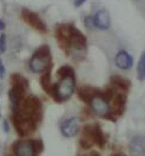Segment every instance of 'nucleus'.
<instances>
[{"label":"nucleus","mask_w":145,"mask_h":156,"mask_svg":"<svg viewBox=\"0 0 145 156\" xmlns=\"http://www.w3.org/2000/svg\"><path fill=\"white\" fill-rule=\"evenodd\" d=\"M18 112L24 114L25 116L32 119L33 121L38 122V121H40L41 116H43V106L38 98L28 96V98H25L21 101Z\"/></svg>","instance_id":"2"},{"label":"nucleus","mask_w":145,"mask_h":156,"mask_svg":"<svg viewBox=\"0 0 145 156\" xmlns=\"http://www.w3.org/2000/svg\"><path fill=\"white\" fill-rule=\"evenodd\" d=\"M130 151L133 156H142L145 154V137L135 136L130 142Z\"/></svg>","instance_id":"13"},{"label":"nucleus","mask_w":145,"mask_h":156,"mask_svg":"<svg viewBox=\"0 0 145 156\" xmlns=\"http://www.w3.org/2000/svg\"><path fill=\"white\" fill-rule=\"evenodd\" d=\"M21 16H23V19H24L25 23L31 25L34 30H37V31H39V32H43V33H45V32L47 31L46 25L44 23V21L39 18V16H38L37 13H34L32 11H28V9L24 8L23 12H21Z\"/></svg>","instance_id":"6"},{"label":"nucleus","mask_w":145,"mask_h":156,"mask_svg":"<svg viewBox=\"0 0 145 156\" xmlns=\"http://www.w3.org/2000/svg\"><path fill=\"white\" fill-rule=\"evenodd\" d=\"M114 62H116V66L121 69H130L133 65V59L128 52L121 51L118 54L116 55Z\"/></svg>","instance_id":"12"},{"label":"nucleus","mask_w":145,"mask_h":156,"mask_svg":"<svg viewBox=\"0 0 145 156\" xmlns=\"http://www.w3.org/2000/svg\"><path fill=\"white\" fill-rule=\"evenodd\" d=\"M111 82L113 86H116L117 88H119L121 90H128L130 88V81L126 79L121 78L119 75H114L111 78Z\"/></svg>","instance_id":"17"},{"label":"nucleus","mask_w":145,"mask_h":156,"mask_svg":"<svg viewBox=\"0 0 145 156\" xmlns=\"http://www.w3.org/2000/svg\"><path fill=\"white\" fill-rule=\"evenodd\" d=\"M61 133L66 137H72L79 130V120L77 117H70L60 126Z\"/></svg>","instance_id":"10"},{"label":"nucleus","mask_w":145,"mask_h":156,"mask_svg":"<svg viewBox=\"0 0 145 156\" xmlns=\"http://www.w3.org/2000/svg\"><path fill=\"white\" fill-rule=\"evenodd\" d=\"M67 48H71L73 52H78V53H83L86 48V38L77 28H74L73 31Z\"/></svg>","instance_id":"9"},{"label":"nucleus","mask_w":145,"mask_h":156,"mask_svg":"<svg viewBox=\"0 0 145 156\" xmlns=\"http://www.w3.org/2000/svg\"><path fill=\"white\" fill-rule=\"evenodd\" d=\"M50 60H51V54H50V48L48 46L39 47L37 52L34 53L31 60H30V69L33 73H41L47 69L50 66Z\"/></svg>","instance_id":"4"},{"label":"nucleus","mask_w":145,"mask_h":156,"mask_svg":"<svg viewBox=\"0 0 145 156\" xmlns=\"http://www.w3.org/2000/svg\"><path fill=\"white\" fill-rule=\"evenodd\" d=\"M85 23H86V26L89 27V28H92L95 25H93V19L90 16V18H86L85 19Z\"/></svg>","instance_id":"21"},{"label":"nucleus","mask_w":145,"mask_h":156,"mask_svg":"<svg viewBox=\"0 0 145 156\" xmlns=\"http://www.w3.org/2000/svg\"><path fill=\"white\" fill-rule=\"evenodd\" d=\"M91 107L92 110L96 113L97 115L103 117H107V115L110 114V105L109 102L105 100L104 98L100 95V93H98L96 96H93L91 99Z\"/></svg>","instance_id":"5"},{"label":"nucleus","mask_w":145,"mask_h":156,"mask_svg":"<svg viewBox=\"0 0 145 156\" xmlns=\"http://www.w3.org/2000/svg\"><path fill=\"white\" fill-rule=\"evenodd\" d=\"M73 31H74V27L71 25H60V26L57 27L56 37L59 41V44H60V46L64 49H66L69 46V41L72 37Z\"/></svg>","instance_id":"8"},{"label":"nucleus","mask_w":145,"mask_h":156,"mask_svg":"<svg viewBox=\"0 0 145 156\" xmlns=\"http://www.w3.org/2000/svg\"><path fill=\"white\" fill-rule=\"evenodd\" d=\"M11 82H12V86H18L27 89L28 88V81L21 76L20 74H12L11 75Z\"/></svg>","instance_id":"18"},{"label":"nucleus","mask_w":145,"mask_h":156,"mask_svg":"<svg viewBox=\"0 0 145 156\" xmlns=\"http://www.w3.org/2000/svg\"><path fill=\"white\" fill-rule=\"evenodd\" d=\"M6 51V35L0 34V53H4Z\"/></svg>","instance_id":"20"},{"label":"nucleus","mask_w":145,"mask_h":156,"mask_svg":"<svg viewBox=\"0 0 145 156\" xmlns=\"http://www.w3.org/2000/svg\"><path fill=\"white\" fill-rule=\"evenodd\" d=\"M12 122H13L17 133L20 137L30 136L31 134L35 132V128H37V122L33 121L32 119H30L28 116H25L20 112L13 113Z\"/></svg>","instance_id":"3"},{"label":"nucleus","mask_w":145,"mask_h":156,"mask_svg":"<svg viewBox=\"0 0 145 156\" xmlns=\"http://www.w3.org/2000/svg\"><path fill=\"white\" fill-rule=\"evenodd\" d=\"M74 85H76V82H74V73L73 72L60 76L58 83L54 85V90H53V96H54L56 101L63 102L69 100L74 92Z\"/></svg>","instance_id":"1"},{"label":"nucleus","mask_w":145,"mask_h":156,"mask_svg":"<svg viewBox=\"0 0 145 156\" xmlns=\"http://www.w3.org/2000/svg\"><path fill=\"white\" fill-rule=\"evenodd\" d=\"M119 156H124V155H119Z\"/></svg>","instance_id":"27"},{"label":"nucleus","mask_w":145,"mask_h":156,"mask_svg":"<svg viewBox=\"0 0 145 156\" xmlns=\"http://www.w3.org/2000/svg\"><path fill=\"white\" fill-rule=\"evenodd\" d=\"M40 85L44 88V90L48 94L53 95V90H54V85L51 82V73L50 72H45V74L40 78Z\"/></svg>","instance_id":"16"},{"label":"nucleus","mask_w":145,"mask_h":156,"mask_svg":"<svg viewBox=\"0 0 145 156\" xmlns=\"http://www.w3.org/2000/svg\"><path fill=\"white\" fill-rule=\"evenodd\" d=\"M137 73H138V79H139L140 81H144L145 80V51L142 53V56H140V59H139Z\"/></svg>","instance_id":"19"},{"label":"nucleus","mask_w":145,"mask_h":156,"mask_svg":"<svg viewBox=\"0 0 145 156\" xmlns=\"http://www.w3.org/2000/svg\"><path fill=\"white\" fill-rule=\"evenodd\" d=\"M4 130H5L6 133H8V130H9V128H8L7 121H4Z\"/></svg>","instance_id":"24"},{"label":"nucleus","mask_w":145,"mask_h":156,"mask_svg":"<svg viewBox=\"0 0 145 156\" xmlns=\"http://www.w3.org/2000/svg\"><path fill=\"white\" fill-rule=\"evenodd\" d=\"M79 156H99V154L96 153V151H92V153L89 154V155H79Z\"/></svg>","instance_id":"26"},{"label":"nucleus","mask_w":145,"mask_h":156,"mask_svg":"<svg viewBox=\"0 0 145 156\" xmlns=\"http://www.w3.org/2000/svg\"><path fill=\"white\" fill-rule=\"evenodd\" d=\"M16 156H35L34 140H23L14 143Z\"/></svg>","instance_id":"7"},{"label":"nucleus","mask_w":145,"mask_h":156,"mask_svg":"<svg viewBox=\"0 0 145 156\" xmlns=\"http://www.w3.org/2000/svg\"><path fill=\"white\" fill-rule=\"evenodd\" d=\"M98 93H99V92H97V89L91 88V87H81L80 89L78 90L79 98H80L83 101H86V102L91 101V99H92L93 96H96Z\"/></svg>","instance_id":"15"},{"label":"nucleus","mask_w":145,"mask_h":156,"mask_svg":"<svg viewBox=\"0 0 145 156\" xmlns=\"http://www.w3.org/2000/svg\"><path fill=\"white\" fill-rule=\"evenodd\" d=\"M92 19H93V25L99 30H107L110 27V23H111L110 14L104 9L98 11Z\"/></svg>","instance_id":"11"},{"label":"nucleus","mask_w":145,"mask_h":156,"mask_svg":"<svg viewBox=\"0 0 145 156\" xmlns=\"http://www.w3.org/2000/svg\"><path fill=\"white\" fill-rule=\"evenodd\" d=\"M91 135H92V140L93 143L99 146L100 148H104L105 146V136L99 125H93L91 127Z\"/></svg>","instance_id":"14"},{"label":"nucleus","mask_w":145,"mask_h":156,"mask_svg":"<svg viewBox=\"0 0 145 156\" xmlns=\"http://www.w3.org/2000/svg\"><path fill=\"white\" fill-rule=\"evenodd\" d=\"M4 28H5V23H4L2 20H0V32L2 31Z\"/></svg>","instance_id":"25"},{"label":"nucleus","mask_w":145,"mask_h":156,"mask_svg":"<svg viewBox=\"0 0 145 156\" xmlns=\"http://www.w3.org/2000/svg\"><path fill=\"white\" fill-rule=\"evenodd\" d=\"M4 75H5V66H4V63L0 59V79L4 78Z\"/></svg>","instance_id":"22"},{"label":"nucleus","mask_w":145,"mask_h":156,"mask_svg":"<svg viewBox=\"0 0 145 156\" xmlns=\"http://www.w3.org/2000/svg\"><path fill=\"white\" fill-rule=\"evenodd\" d=\"M85 1H86V0H76V1H74V5H76L77 7H79V6H81Z\"/></svg>","instance_id":"23"}]
</instances>
